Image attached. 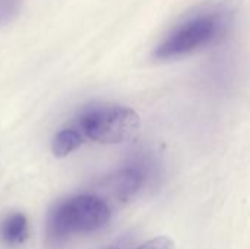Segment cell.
Returning a JSON list of instances; mask_svg holds the SVG:
<instances>
[{"mask_svg":"<svg viewBox=\"0 0 250 249\" xmlns=\"http://www.w3.org/2000/svg\"><path fill=\"white\" fill-rule=\"evenodd\" d=\"M158 179V164L149 153H135L119 170L101 182L116 201L129 203Z\"/></svg>","mask_w":250,"mask_h":249,"instance_id":"4","label":"cell"},{"mask_svg":"<svg viewBox=\"0 0 250 249\" xmlns=\"http://www.w3.org/2000/svg\"><path fill=\"white\" fill-rule=\"evenodd\" d=\"M135 249H176L174 242L167 236H157Z\"/></svg>","mask_w":250,"mask_h":249,"instance_id":"8","label":"cell"},{"mask_svg":"<svg viewBox=\"0 0 250 249\" xmlns=\"http://www.w3.org/2000/svg\"><path fill=\"white\" fill-rule=\"evenodd\" d=\"M226 28L220 12L196 13L174 26L154 48L152 57L167 62L186 57L212 44Z\"/></svg>","mask_w":250,"mask_h":249,"instance_id":"2","label":"cell"},{"mask_svg":"<svg viewBox=\"0 0 250 249\" xmlns=\"http://www.w3.org/2000/svg\"><path fill=\"white\" fill-rule=\"evenodd\" d=\"M111 217L108 203L98 194H76L56 203L45 220V235L51 245H62L78 235L103 229Z\"/></svg>","mask_w":250,"mask_h":249,"instance_id":"1","label":"cell"},{"mask_svg":"<svg viewBox=\"0 0 250 249\" xmlns=\"http://www.w3.org/2000/svg\"><path fill=\"white\" fill-rule=\"evenodd\" d=\"M83 138L100 144H122L139 134V114L122 104L100 103L85 107L76 120Z\"/></svg>","mask_w":250,"mask_h":249,"instance_id":"3","label":"cell"},{"mask_svg":"<svg viewBox=\"0 0 250 249\" xmlns=\"http://www.w3.org/2000/svg\"><path fill=\"white\" fill-rule=\"evenodd\" d=\"M28 219L25 214L15 211L0 222V244L4 248H18L28 239Z\"/></svg>","mask_w":250,"mask_h":249,"instance_id":"5","label":"cell"},{"mask_svg":"<svg viewBox=\"0 0 250 249\" xmlns=\"http://www.w3.org/2000/svg\"><path fill=\"white\" fill-rule=\"evenodd\" d=\"M23 0H0V29L10 26L19 16Z\"/></svg>","mask_w":250,"mask_h":249,"instance_id":"7","label":"cell"},{"mask_svg":"<svg viewBox=\"0 0 250 249\" xmlns=\"http://www.w3.org/2000/svg\"><path fill=\"white\" fill-rule=\"evenodd\" d=\"M83 136L75 126L60 129L51 141V151L57 158L67 157L83 144Z\"/></svg>","mask_w":250,"mask_h":249,"instance_id":"6","label":"cell"}]
</instances>
